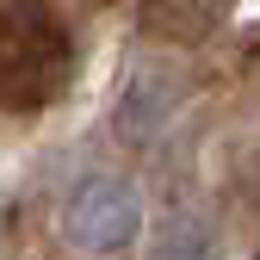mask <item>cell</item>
I'll return each mask as SVG.
<instances>
[{
	"instance_id": "cell-3",
	"label": "cell",
	"mask_w": 260,
	"mask_h": 260,
	"mask_svg": "<svg viewBox=\"0 0 260 260\" xmlns=\"http://www.w3.org/2000/svg\"><path fill=\"white\" fill-rule=\"evenodd\" d=\"M180 100H186V81H180L174 62H143V69L130 75V87H124V100H118L112 124L124 130V137L149 143V137H161V130L174 124Z\"/></svg>"
},
{
	"instance_id": "cell-4",
	"label": "cell",
	"mask_w": 260,
	"mask_h": 260,
	"mask_svg": "<svg viewBox=\"0 0 260 260\" xmlns=\"http://www.w3.org/2000/svg\"><path fill=\"white\" fill-rule=\"evenodd\" d=\"M149 254L155 260H223V242H217V223L205 211H168Z\"/></svg>"
},
{
	"instance_id": "cell-2",
	"label": "cell",
	"mask_w": 260,
	"mask_h": 260,
	"mask_svg": "<svg viewBox=\"0 0 260 260\" xmlns=\"http://www.w3.org/2000/svg\"><path fill=\"white\" fill-rule=\"evenodd\" d=\"M143 236V199L137 186L118 174H93L69 192L62 205V242L87 260H118L130 242Z\"/></svg>"
},
{
	"instance_id": "cell-1",
	"label": "cell",
	"mask_w": 260,
	"mask_h": 260,
	"mask_svg": "<svg viewBox=\"0 0 260 260\" xmlns=\"http://www.w3.org/2000/svg\"><path fill=\"white\" fill-rule=\"evenodd\" d=\"M62 81H69V25L44 0L0 7V106H50Z\"/></svg>"
},
{
	"instance_id": "cell-5",
	"label": "cell",
	"mask_w": 260,
	"mask_h": 260,
	"mask_svg": "<svg viewBox=\"0 0 260 260\" xmlns=\"http://www.w3.org/2000/svg\"><path fill=\"white\" fill-rule=\"evenodd\" d=\"M217 13H223V0H143V19L161 38H199Z\"/></svg>"
}]
</instances>
